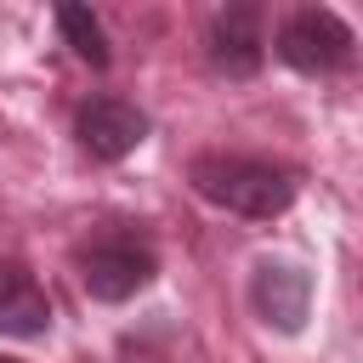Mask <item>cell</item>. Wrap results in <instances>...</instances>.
Returning a JSON list of instances; mask_svg holds the SVG:
<instances>
[{
    "label": "cell",
    "mask_w": 363,
    "mask_h": 363,
    "mask_svg": "<svg viewBox=\"0 0 363 363\" xmlns=\"http://www.w3.org/2000/svg\"><path fill=\"white\" fill-rule=\"evenodd\" d=\"M187 182L204 204H216L227 216H244V221H278L301 193L289 164L244 159V153H199L187 164Z\"/></svg>",
    "instance_id": "1"
},
{
    "label": "cell",
    "mask_w": 363,
    "mask_h": 363,
    "mask_svg": "<svg viewBox=\"0 0 363 363\" xmlns=\"http://www.w3.org/2000/svg\"><path fill=\"white\" fill-rule=\"evenodd\" d=\"M74 272H79V289L102 306H119V301H136L153 278H159V250L142 227H102L91 233L79 250H74Z\"/></svg>",
    "instance_id": "2"
},
{
    "label": "cell",
    "mask_w": 363,
    "mask_h": 363,
    "mask_svg": "<svg viewBox=\"0 0 363 363\" xmlns=\"http://www.w3.org/2000/svg\"><path fill=\"white\" fill-rule=\"evenodd\" d=\"M272 51H278V62H289L295 74H312V79H318V74L352 68L357 34H352V23H346L340 11H329V6H301V11H289V17L278 23Z\"/></svg>",
    "instance_id": "3"
},
{
    "label": "cell",
    "mask_w": 363,
    "mask_h": 363,
    "mask_svg": "<svg viewBox=\"0 0 363 363\" xmlns=\"http://www.w3.org/2000/svg\"><path fill=\"white\" fill-rule=\"evenodd\" d=\"M147 130H153V119H147L136 102H125V96H85L79 113H74V142H79V153L96 159V164L130 159V153L147 142Z\"/></svg>",
    "instance_id": "4"
},
{
    "label": "cell",
    "mask_w": 363,
    "mask_h": 363,
    "mask_svg": "<svg viewBox=\"0 0 363 363\" xmlns=\"http://www.w3.org/2000/svg\"><path fill=\"white\" fill-rule=\"evenodd\" d=\"M250 306L267 329L278 335H301L312 318V272L289 255H261L250 272Z\"/></svg>",
    "instance_id": "5"
},
{
    "label": "cell",
    "mask_w": 363,
    "mask_h": 363,
    "mask_svg": "<svg viewBox=\"0 0 363 363\" xmlns=\"http://www.w3.org/2000/svg\"><path fill=\"white\" fill-rule=\"evenodd\" d=\"M204 62L221 74V79H250L261 74L267 62V28H261V6L255 0H238V6H221L204 28Z\"/></svg>",
    "instance_id": "6"
},
{
    "label": "cell",
    "mask_w": 363,
    "mask_h": 363,
    "mask_svg": "<svg viewBox=\"0 0 363 363\" xmlns=\"http://www.w3.org/2000/svg\"><path fill=\"white\" fill-rule=\"evenodd\" d=\"M51 329V301L34 284L23 261H0V335L11 340H40Z\"/></svg>",
    "instance_id": "7"
},
{
    "label": "cell",
    "mask_w": 363,
    "mask_h": 363,
    "mask_svg": "<svg viewBox=\"0 0 363 363\" xmlns=\"http://www.w3.org/2000/svg\"><path fill=\"white\" fill-rule=\"evenodd\" d=\"M57 28H62V40L74 45V57H79V62H91L96 74L113 62V51H108V28H102V17H96L91 6L62 0V6H57Z\"/></svg>",
    "instance_id": "8"
},
{
    "label": "cell",
    "mask_w": 363,
    "mask_h": 363,
    "mask_svg": "<svg viewBox=\"0 0 363 363\" xmlns=\"http://www.w3.org/2000/svg\"><path fill=\"white\" fill-rule=\"evenodd\" d=\"M0 363H23V357H6V352H0Z\"/></svg>",
    "instance_id": "9"
}]
</instances>
